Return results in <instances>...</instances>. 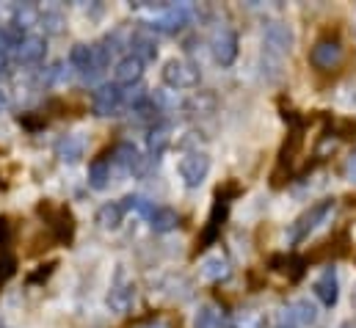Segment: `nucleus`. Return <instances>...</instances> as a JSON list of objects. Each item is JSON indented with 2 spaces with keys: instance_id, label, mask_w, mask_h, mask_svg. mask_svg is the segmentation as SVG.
Returning a JSON list of instances; mask_svg holds the SVG:
<instances>
[{
  "instance_id": "nucleus-1",
  "label": "nucleus",
  "mask_w": 356,
  "mask_h": 328,
  "mask_svg": "<svg viewBox=\"0 0 356 328\" xmlns=\"http://www.w3.org/2000/svg\"><path fill=\"white\" fill-rule=\"evenodd\" d=\"M334 210H337V202H334V199H323V202L312 204L307 213H301V215L293 221L287 240H290V243H301V240H307L321 224H326L329 215H334Z\"/></svg>"
},
{
  "instance_id": "nucleus-2",
  "label": "nucleus",
  "mask_w": 356,
  "mask_h": 328,
  "mask_svg": "<svg viewBox=\"0 0 356 328\" xmlns=\"http://www.w3.org/2000/svg\"><path fill=\"white\" fill-rule=\"evenodd\" d=\"M191 19H193V6H191V3H177V6H175V3H166V8L152 17V31L177 33V31H182Z\"/></svg>"
},
{
  "instance_id": "nucleus-3",
  "label": "nucleus",
  "mask_w": 356,
  "mask_h": 328,
  "mask_svg": "<svg viewBox=\"0 0 356 328\" xmlns=\"http://www.w3.org/2000/svg\"><path fill=\"white\" fill-rule=\"evenodd\" d=\"M39 213L47 218V227L53 232V240H58V243H70L72 240V235H75V218H72V213L67 207H56V204L44 202V204H39Z\"/></svg>"
},
{
  "instance_id": "nucleus-4",
  "label": "nucleus",
  "mask_w": 356,
  "mask_h": 328,
  "mask_svg": "<svg viewBox=\"0 0 356 328\" xmlns=\"http://www.w3.org/2000/svg\"><path fill=\"white\" fill-rule=\"evenodd\" d=\"M133 304H136V284H133V279L127 276V270L119 268V270H116V279H113V284H111V293H108V306H111L113 312L124 315V312L133 309Z\"/></svg>"
},
{
  "instance_id": "nucleus-5",
  "label": "nucleus",
  "mask_w": 356,
  "mask_h": 328,
  "mask_svg": "<svg viewBox=\"0 0 356 328\" xmlns=\"http://www.w3.org/2000/svg\"><path fill=\"white\" fill-rule=\"evenodd\" d=\"M163 83L172 88H193L199 85V67L185 58H172L163 64Z\"/></svg>"
},
{
  "instance_id": "nucleus-6",
  "label": "nucleus",
  "mask_w": 356,
  "mask_h": 328,
  "mask_svg": "<svg viewBox=\"0 0 356 328\" xmlns=\"http://www.w3.org/2000/svg\"><path fill=\"white\" fill-rule=\"evenodd\" d=\"M263 39H266V56H273V58H284V56H290V50H293V42H296V36H293V31L284 25V22H268L266 31H263Z\"/></svg>"
},
{
  "instance_id": "nucleus-7",
  "label": "nucleus",
  "mask_w": 356,
  "mask_h": 328,
  "mask_svg": "<svg viewBox=\"0 0 356 328\" xmlns=\"http://www.w3.org/2000/svg\"><path fill=\"white\" fill-rule=\"evenodd\" d=\"M343 56H346V50H343V44L337 39H321L309 50V64L323 69V72H332V69H337L343 64Z\"/></svg>"
},
{
  "instance_id": "nucleus-8",
  "label": "nucleus",
  "mask_w": 356,
  "mask_h": 328,
  "mask_svg": "<svg viewBox=\"0 0 356 328\" xmlns=\"http://www.w3.org/2000/svg\"><path fill=\"white\" fill-rule=\"evenodd\" d=\"M210 174V158L204 152H188L179 161V177L188 188H199Z\"/></svg>"
},
{
  "instance_id": "nucleus-9",
  "label": "nucleus",
  "mask_w": 356,
  "mask_h": 328,
  "mask_svg": "<svg viewBox=\"0 0 356 328\" xmlns=\"http://www.w3.org/2000/svg\"><path fill=\"white\" fill-rule=\"evenodd\" d=\"M122 105H124V99H122V85H116V83L99 85V88L94 91V97H91V108H94L97 116H116V113L122 110Z\"/></svg>"
},
{
  "instance_id": "nucleus-10",
  "label": "nucleus",
  "mask_w": 356,
  "mask_h": 328,
  "mask_svg": "<svg viewBox=\"0 0 356 328\" xmlns=\"http://www.w3.org/2000/svg\"><path fill=\"white\" fill-rule=\"evenodd\" d=\"M213 58L221 64V67H229L235 58H238V33L232 28H218L213 33Z\"/></svg>"
},
{
  "instance_id": "nucleus-11",
  "label": "nucleus",
  "mask_w": 356,
  "mask_h": 328,
  "mask_svg": "<svg viewBox=\"0 0 356 328\" xmlns=\"http://www.w3.org/2000/svg\"><path fill=\"white\" fill-rule=\"evenodd\" d=\"M70 64L86 81H97L102 75V69L97 67V58H94V47H89V44H75L70 53Z\"/></svg>"
},
{
  "instance_id": "nucleus-12",
  "label": "nucleus",
  "mask_w": 356,
  "mask_h": 328,
  "mask_svg": "<svg viewBox=\"0 0 356 328\" xmlns=\"http://www.w3.org/2000/svg\"><path fill=\"white\" fill-rule=\"evenodd\" d=\"M108 163L113 165L116 171H122V174H136V168L141 163V155H138V149H136V144H130V141H122V144H116L113 147V152H111V161Z\"/></svg>"
},
{
  "instance_id": "nucleus-13",
  "label": "nucleus",
  "mask_w": 356,
  "mask_h": 328,
  "mask_svg": "<svg viewBox=\"0 0 356 328\" xmlns=\"http://www.w3.org/2000/svg\"><path fill=\"white\" fill-rule=\"evenodd\" d=\"M315 295H318V301L323 304V306H334L337 304V298H340V281H337V270L334 268H329V270H323V276L315 281Z\"/></svg>"
},
{
  "instance_id": "nucleus-14",
  "label": "nucleus",
  "mask_w": 356,
  "mask_h": 328,
  "mask_svg": "<svg viewBox=\"0 0 356 328\" xmlns=\"http://www.w3.org/2000/svg\"><path fill=\"white\" fill-rule=\"evenodd\" d=\"M227 207H229V202H227V196L218 190V202H216V207H213V213H210V221H207V229L202 232V238H199V248H207L213 246V240L218 238V229H221V221H224V215H227Z\"/></svg>"
},
{
  "instance_id": "nucleus-15",
  "label": "nucleus",
  "mask_w": 356,
  "mask_h": 328,
  "mask_svg": "<svg viewBox=\"0 0 356 328\" xmlns=\"http://www.w3.org/2000/svg\"><path fill=\"white\" fill-rule=\"evenodd\" d=\"M169 141H172V124L169 122H155V127L149 130V136H147V149H149V161H161V155L166 152V147H169Z\"/></svg>"
},
{
  "instance_id": "nucleus-16",
  "label": "nucleus",
  "mask_w": 356,
  "mask_h": 328,
  "mask_svg": "<svg viewBox=\"0 0 356 328\" xmlns=\"http://www.w3.org/2000/svg\"><path fill=\"white\" fill-rule=\"evenodd\" d=\"M287 320H290V326H315L318 323V306L309 304L307 298H298L287 306Z\"/></svg>"
},
{
  "instance_id": "nucleus-17",
  "label": "nucleus",
  "mask_w": 356,
  "mask_h": 328,
  "mask_svg": "<svg viewBox=\"0 0 356 328\" xmlns=\"http://www.w3.org/2000/svg\"><path fill=\"white\" fill-rule=\"evenodd\" d=\"M113 75H116V85H136V83H141L144 64H141L138 58H133V56H124V58L116 64Z\"/></svg>"
},
{
  "instance_id": "nucleus-18",
  "label": "nucleus",
  "mask_w": 356,
  "mask_h": 328,
  "mask_svg": "<svg viewBox=\"0 0 356 328\" xmlns=\"http://www.w3.org/2000/svg\"><path fill=\"white\" fill-rule=\"evenodd\" d=\"M44 50H47V44L42 36H25L22 44L17 47V61L19 64H39L44 58Z\"/></svg>"
},
{
  "instance_id": "nucleus-19",
  "label": "nucleus",
  "mask_w": 356,
  "mask_h": 328,
  "mask_svg": "<svg viewBox=\"0 0 356 328\" xmlns=\"http://www.w3.org/2000/svg\"><path fill=\"white\" fill-rule=\"evenodd\" d=\"M130 47H133L130 56L138 58L141 64H152L158 58V44H155V39L149 33H136L133 42H130Z\"/></svg>"
},
{
  "instance_id": "nucleus-20",
  "label": "nucleus",
  "mask_w": 356,
  "mask_h": 328,
  "mask_svg": "<svg viewBox=\"0 0 356 328\" xmlns=\"http://www.w3.org/2000/svg\"><path fill=\"white\" fill-rule=\"evenodd\" d=\"M122 218H124V207H122L119 202L102 204V207L97 210V215H94V221H97L99 229H119V227H122Z\"/></svg>"
},
{
  "instance_id": "nucleus-21",
  "label": "nucleus",
  "mask_w": 356,
  "mask_h": 328,
  "mask_svg": "<svg viewBox=\"0 0 356 328\" xmlns=\"http://www.w3.org/2000/svg\"><path fill=\"white\" fill-rule=\"evenodd\" d=\"M149 227H152V232H158V235H166V232L177 229L179 227L177 210H172V207H155L152 215H149Z\"/></svg>"
},
{
  "instance_id": "nucleus-22",
  "label": "nucleus",
  "mask_w": 356,
  "mask_h": 328,
  "mask_svg": "<svg viewBox=\"0 0 356 328\" xmlns=\"http://www.w3.org/2000/svg\"><path fill=\"white\" fill-rule=\"evenodd\" d=\"M56 155L64 161V163H78L83 158V141L78 136H64L58 138L56 144Z\"/></svg>"
},
{
  "instance_id": "nucleus-23",
  "label": "nucleus",
  "mask_w": 356,
  "mask_h": 328,
  "mask_svg": "<svg viewBox=\"0 0 356 328\" xmlns=\"http://www.w3.org/2000/svg\"><path fill=\"white\" fill-rule=\"evenodd\" d=\"M202 276H204L207 281H224V279L229 276V259L221 256V254L207 256V259L202 262Z\"/></svg>"
},
{
  "instance_id": "nucleus-24",
  "label": "nucleus",
  "mask_w": 356,
  "mask_h": 328,
  "mask_svg": "<svg viewBox=\"0 0 356 328\" xmlns=\"http://www.w3.org/2000/svg\"><path fill=\"white\" fill-rule=\"evenodd\" d=\"M182 108L188 110V116H207V113H213V110H216V97L202 91V94L191 97V99H188Z\"/></svg>"
},
{
  "instance_id": "nucleus-25",
  "label": "nucleus",
  "mask_w": 356,
  "mask_h": 328,
  "mask_svg": "<svg viewBox=\"0 0 356 328\" xmlns=\"http://www.w3.org/2000/svg\"><path fill=\"white\" fill-rule=\"evenodd\" d=\"M89 185L94 190H105L108 185H111V163L105 161V158H99V161H94L89 168Z\"/></svg>"
},
{
  "instance_id": "nucleus-26",
  "label": "nucleus",
  "mask_w": 356,
  "mask_h": 328,
  "mask_svg": "<svg viewBox=\"0 0 356 328\" xmlns=\"http://www.w3.org/2000/svg\"><path fill=\"white\" fill-rule=\"evenodd\" d=\"M22 28H17L14 22H6V25H0V53L6 56L8 50H17L19 44H22Z\"/></svg>"
},
{
  "instance_id": "nucleus-27",
  "label": "nucleus",
  "mask_w": 356,
  "mask_h": 328,
  "mask_svg": "<svg viewBox=\"0 0 356 328\" xmlns=\"http://www.w3.org/2000/svg\"><path fill=\"white\" fill-rule=\"evenodd\" d=\"M11 14H14V25L17 28H31V25L39 22V14L42 11L36 6H31V3H22V6H14Z\"/></svg>"
},
{
  "instance_id": "nucleus-28",
  "label": "nucleus",
  "mask_w": 356,
  "mask_h": 328,
  "mask_svg": "<svg viewBox=\"0 0 356 328\" xmlns=\"http://www.w3.org/2000/svg\"><path fill=\"white\" fill-rule=\"evenodd\" d=\"M218 320H221L218 306L204 304V306H199V312H196V318H193V328H216Z\"/></svg>"
},
{
  "instance_id": "nucleus-29",
  "label": "nucleus",
  "mask_w": 356,
  "mask_h": 328,
  "mask_svg": "<svg viewBox=\"0 0 356 328\" xmlns=\"http://www.w3.org/2000/svg\"><path fill=\"white\" fill-rule=\"evenodd\" d=\"M39 25L44 28V33H61L64 31V25H67V19H64V14L61 11H42L39 14Z\"/></svg>"
},
{
  "instance_id": "nucleus-30",
  "label": "nucleus",
  "mask_w": 356,
  "mask_h": 328,
  "mask_svg": "<svg viewBox=\"0 0 356 328\" xmlns=\"http://www.w3.org/2000/svg\"><path fill=\"white\" fill-rule=\"evenodd\" d=\"M122 207H124V210H136V213L144 215V218H149L152 210H155L144 196H124V199H122Z\"/></svg>"
},
{
  "instance_id": "nucleus-31",
  "label": "nucleus",
  "mask_w": 356,
  "mask_h": 328,
  "mask_svg": "<svg viewBox=\"0 0 356 328\" xmlns=\"http://www.w3.org/2000/svg\"><path fill=\"white\" fill-rule=\"evenodd\" d=\"M133 328H179V323L172 320V318H166V315H152V318L138 320Z\"/></svg>"
},
{
  "instance_id": "nucleus-32",
  "label": "nucleus",
  "mask_w": 356,
  "mask_h": 328,
  "mask_svg": "<svg viewBox=\"0 0 356 328\" xmlns=\"http://www.w3.org/2000/svg\"><path fill=\"white\" fill-rule=\"evenodd\" d=\"M42 81L47 83H64L67 81V67L61 64V61H56V64H50L47 69H44V75H42Z\"/></svg>"
},
{
  "instance_id": "nucleus-33",
  "label": "nucleus",
  "mask_w": 356,
  "mask_h": 328,
  "mask_svg": "<svg viewBox=\"0 0 356 328\" xmlns=\"http://www.w3.org/2000/svg\"><path fill=\"white\" fill-rule=\"evenodd\" d=\"M14 270H17V259L3 251V254H0V284L8 281V279L14 276Z\"/></svg>"
},
{
  "instance_id": "nucleus-34",
  "label": "nucleus",
  "mask_w": 356,
  "mask_h": 328,
  "mask_svg": "<svg viewBox=\"0 0 356 328\" xmlns=\"http://www.w3.org/2000/svg\"><path fill=\"white\" fill-rule=\"evenodd\" d=\"M346 177L356 182V152L351 155V158H348V161H346Z\"/></svg>"
},
{
  "instance_id": "nucleus-35",
  "label": "nucleus",
  "mask_w": 356,
  "mask_h": 328,
  "mask_svg": "<svg viewBox=\"0 0 356 328\" xmlns=\"http://www.w3.org/2000/svg\"><path fill=\"white\" fill-rule=\"evenodd\" d=\"M53 268H56V262H50V265H44V270H39V273H33V276H31V281H42V279H47V276L53 273Z\"/></svg>"
},
{
  "instance_id": "nucleus-36",
  "label": "nucleus",
  "mask_w": 356,
  "mask_h": 328,
  "mask_svg": "<svg viewBox=\"0 0 356 328\" xmlns=\"http://www.w3.org/2000/svg\"><path fill=\"white\" fill-rule=\"evenodd\" d=\"M6 105H8V97H6V91H3V88H0V113H3V110H6Z\"/></svg>"
},
{
  "instance_id": "nucleus-37",
  "label": "nucleus",
  "mask_w": 356,
  "mask_h": 328,
  "mask_svg": "<svg viewBox=\"0 0 356 328\" xmlns=\"http://www.w3.org/2000/svg\"><path fill=\"white\" fill-rule=\"evenodd\" d=\"M6 64H8V61H6V56H3V53H0V72H3V69H6Z\"/></svg>"
},
{
  "instance_id": "nucleus-38",
  "label": "nucleus",
  "mask_w": 356,
  "mask_h": 328,
  "mask_svg": "<svg viewBox=\"0 0 356 328\" xmlns=\"http://www.w3.org/2000/svg\"><path fill=\"white\" fill-rule=\"evenodd\" d=\"M340 328H356V320H348V323H343Z\"/></svg>"
},
{
  "instance_id": "nucleus-39",
  "label": "nucleus",
  "mask_w": 356,
  "mask_h": 328,
  "mask_svg": "<svg viewBox=\"0 0 356 328\" xmlns=\"http://www.w3.org/2000/svg\"><path fill=\"white\" fill-rule=\"evenodd\" d=\"M279 328H296V326H290V323H284V326H279Z\"/></svg>"
}]
</instances>
